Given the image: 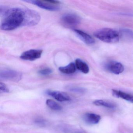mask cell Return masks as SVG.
<instances>
[{"label":"cell","mask_w":133,"mask_h":133,"mask_svg":"<svg viewBox=\"0 0 133 133\" xmlns=\"http://www.w3.org/2000/svg\"><path fill=\"white\" fill-rule=\"evenodd\" d=\"M76 66L74 63H71L65 66L59 68V70L63 74H71L76 71Z\"/></svg>","instance_id":"5bb4252c"},{"label":"cell","mask_w":133,"mask_h":133,"mask_svg":"<svg viewBox=\"0 0 133 133\" xmlns=\"http://www.w3.org/2000/svg\"><path fill=\"white\" fill-rule=\"evenodd\" d=\"M0 90L3 92H9V89L7 86L5 84L1 82L0 83Z\"/></svg>","instance_id":"ffe728a7"},{"label":"cell","mask_w":133,"mask_h":133,"mask_svg":"<svg viewBox=\"0 0 133 133\" xmlns=\"http://www.w3.org/2000/svg\"><path fill=\"white\" fill-rule=\"evenodd\" d=\"M94 36L97 38L107 43H115L119 40V34L112 29L103 28L99 29L94 33Z\"/></svg>","instance_id":"7a4b0ae2"},{"label":"cell","mask_w":133,"mask_h":133,"mask_svg":"<svg viewBox=\"0 0 133 133\" xmlns=\"http://www.w3.org/2000/svg\"><path fill=\"white\" fill-rule=\"evenodd\" d=\"M22 77L21 73L14 70L5 69L1 70L0 72V78L3 80L18 81Z\"/></svg>","instance_id":"5b68a950"},{"label":"cell","mask_w":133,"mask_h":133,"mask_svg":"<svg viewBox=\"0 0 133 133\" xmlns=\"http://www.w3.org/2000/svg\"><path fill=\"white\" fill-rule=\"evenodd\" d=\"M35 122L36 124L40 125H44L45 124V121L41 118H38L35 121Z\"/></svg>","instance_id":"44dd1931"},{"label":"cell","mask_w":133,"mask_h":133,"mask_svg":"<svg viewBox=\"0 0 133 133\" xmlns=\"http://www.w3.org/2000/svg\"><path fill=\"white\" fill-rule=\"evenodd\" d=\"M74 31L80 37V38L86 44L91 45L95 43L94 39L87 33L78 29H74Z\"/></svg>","instance_id":"8fae6325"},{"label":"cell","mask_w":133,"mask_h":133,"mask_svg":"<svg viewBox=\"0 0 133 133\" xmlns=\"http://www.w3.org/2000/svg\"><path fill=\"white\" fill-rule=\"evenodd\" d=\"M52 73V69L50 68H45L42 69L38 71V73L40 75H47L50 74Z\"/></svg>","instance_id":"d6986e66"},{"label":"cell","mask_w":133,"mask_h":133,"mask_svg":"<svg viewBox=\"0 0 133 133\" xmlns=\"http://www.w3.org/2000/svg\"><path fill=\"white\" fill-rule=\"evenodd\" d=\"M46 93L57 100L60 102L68 101L71 100L70 96L67 93L59 91L48 90Z\"/></svg>","instance_id":"9c48e42d"},{"label":"cell","mask_w":133,"mask_h":133,"mask_svg":"<svg viewBox=\"0 0 133 133\" xmlns=\"http://www.w3.org/2000/svg\"><path fill=\"white\" fill-rule=\"evenodd\" d=\"M2 15L4 17L1 25L2 30L12 31L21 25H23L24 20V9L11 8L6 10Z\"/></svg>","instance_id":"6da1fadb"},{"label":"cell","mask_w":133,"mask_h":133,"mask_svg":"<svg viewBox=\"0 0 133 133\" xmlns=\"http://www.w3.org/2000/svg\"><path fill=\"white\" fill-rule=\"evenodd\" d=\"M84 121L89 124H97L99 123L101 117L95 114L88 113L85 114L83 117Z\"/></svg>","instance_id":"30bf717a"},{"label":"cell","mask_w":133,"mask_h":133,"mask_svg":"<svg viewBox=\"0 0 133 133\" xmlns=\"http://www.w3.org/2000/svg\"><path fill=\"white\" fill-rule=\"evenodd\" d=\"M24 20L23 25L34 26L37 24L40 20V16L38 13L31 9H24Z\"/></svg>","instance_id":"3957f363"},{"label":"cell","mask_w":133,"mask_h":133,"mask_svg":"<svg viewBox=\"0 0 133 133\" xmlns=\"http://www.w3.org/2000/svg\"><path fill=\"white\" fill-rule=\"evenodd\" d=\"M120 36L127 40L130 41L133 40V31L128 29H122L120 30Z\"/></svg>","instance_id":"9a60e30c"},{"label":"cell","mask_w":133,"mask_h":133,"mask_svg":"<svg viewBox=\"0 0 133 133\" xmlns=\"http://www.w3.org/2000/svg\"><path fill=\"white\" fill-rule=\"evenodd\" d=\"M68 90L70 91L73 92H77V93H84L86 91L85 89L83 88L74 87V86L68 87Z\"/></svg>","instance_id":"ac0fdd59"},{"label":"cell","mask_w":133,"mask_h":133,"mask_svg":"<svg viewBox=\"0 0 133 133\" xmlns=\"http://www.w3.org/2000/svg\"><path fill=\"white\" fill-rule=\"evenodd\" d=\"M75 64L76 68L82 73L86 74L89 72V67L88 64L81 59H77L75 60Z\"/></svg>","instance_id":"4fadbf2b"},{"label":"cell","mask_w":133,"mask_h":133,"mask_svg":"<svg viewBox=\"0 0 133 133\" xmlns=\"http://www.w3.org/2000/svg\"><path fill=\"white\" fill-rule=\"evenodd\" d=\"M46 104L50 109L53 110H60L62 109V107L59 103L52 99H47L46 101Z\"/></svg>","instance_id":"e0dca14e"},{"label":"cell","mask_w":133,"mask_h":133,"mask_svg":"<svg viewBox=\"0 0 133 133\" xmlns=\"http://www.w3.org/2000/svg\"><path fill=\"white\" fill-rule=\"evenodd\" d=\"M61 21L65 27L71 28L79 24L81 22V19L76 15L70 13L65 14L62 16Z\"/></svg>","instance_id":"277c9868"},{"label":"cell","mask_w":133,"mask_h":133,"mask_svg":"<svg viewBox=\"0 0 133 133\" xmlns=\"http://www.w3.org/2000/svg\"><path fill=\"white\" fill-rule=\"evenodd\" d=\"M93 104L95 105L103 106L110 109H113L116 107V105L115 104L101 99L95 100L93 102Z\"/></svg>","instance_id":"2e32d148"},{"label":"cell","mask_w":133,"mask_h":133,"mask_svg":"<svg viewBox=\"0 0 133 133\" xmlns=\"http://www.w3.org/2000/svg\"><path fill=\"white\" fill-rule=\"evenodd\" d=\"M25 2L31 3L40 8L51 11H56L60 9L59 6L50 3L48 1H25Z\"/></svg>","instance_id":"8992f818"},{"label":"cell","mask_w":133,"mask_h":133,"mask_svg":"<svg viewBox=\"0 0 133 133\" xmlns=\"http://www.w3.org/2000/svg\"><path fill=\"white\" fill-rule=\"evenodd\" d=\"M42 53L43 50H30L23 52L20 58L24 60L32 61L40 58Z\"/></svg>","instance_id":"52a82bcc"},{"label":"cell","mask_w":133,"mask_h":133,"mask_svg":"<svg viewBox=\"0 0 133 133\" xmlns=\"http://www.w3.org/2000/svg\"><path fill=\"white\" fill-rule=\"evenodd\" d=\"M106 69L110 72L118 75L122 73L124 70L123 64L116 61H110L105 66Z\"/></svg>","instance_id":"ba28073f"},{"label":"cell","mask_w":133,"mask_h":133,"mask_svg":"<svg viewBox=\"0 0 133 133\" xmlns=\"http://www.w3.org/2000/svg\"><path fill=\"white\" fill-rule=\"evenodd\" d=\"M112 92L113 95L115 97L121 98L123 99L133 103V95L115 89H113Z\"/></svg>","instance_id":"7c38bea8"}]
</instances>
